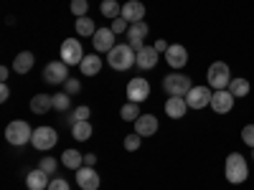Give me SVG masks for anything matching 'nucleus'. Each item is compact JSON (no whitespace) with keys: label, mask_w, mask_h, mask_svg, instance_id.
Wrapping results in <instances>:
<instances>
[{"label":"nucleus","mask_w":254,"mask_h":190,"mask_svg":"<svg viewBox=\"0 0 254 190\" xmlns=\"http://www.w3.org/2000/svg\"><path fill=\"white\" fill-rule=\"evenodd\" d=\"M224 175H226V180H229L231 185H242V183L249 178V165H247L244 155L231 152V155L226 157V165H224Z\"/></svg>","instance_id":"f257e3e1"},{"label":"nucleus","mask_w":254,"mask_h":190,"mask_svg":"<svg viewBox=\"0 0 254 190\" xmlns=\"http://www.w3.org/2000/svg\"><path fill=\"white\" fill-rule=\"evenodd\" d=\"M137 61V53L130 48V44H117L110 53H107V63L115 69V71H127L132 69Z\"/></svg>","instance_id":"f03ea898"},{"label":"nucleus","mask_w":254,"mask_h":190,"mask_svg":"<svg viewBox=\"0 0 254 190\" xmlns=\"http://www.w3.org/2000/svg\"><path fill=\"white\" fill-rule=\"evenodd\" d=\"M206 81H208V87L219 92V89H229V81H231V71H229V63L224 61H214L208 66L206 71Z\"/></svg>","instance_id":"7ed1b4c3"},{"label":"nucleus","mask_w":254,"mask_h":190,"mask_svg":"<svg viewBox=\"0 0 254 190\" xmlns=\"http://www.w3.org/2000/svg\"><path fill=\"white\" fill-rule=\"evenodd\" d=\"M163 89L168 96H186L190 89H193V81H190V76H183V74H168L163 79Z\"/></svg>","instance_id":"20e7f679"},{"label":"nucleus","mask_w":254,"mask_h":190,"mask_svg":"<svg viewBox=\"0 0 254 190\" xmlns=\"http://www.w3.org/2000/svg\"><path fill=\"white\" fill-rule=\"evenodd\" d=\"M5 140H8L10 144H15V147L31 142V140H33V130H31V124H28V122H23V119L10 122V124L5 127Z\"/></svg>","instance_id":"39448f33"},{"label":"nucleus","mask_w":254,"mask_h":190,"mask_svg":"<svg viewBox=\"0 0 254 190\" xmlns=\"http://www.w3.org/2000/svg\"><path fill=\"white\" fill-rule=\"evenodd\" d=\"M56 142H59V135H56L54 127H36V130H33V140H31V144L36 147V150L49 152L51 147H56Z\"/></svg>","instance_id":"423d86ee"},{"label":"nucleus","mask_w":254,"mask_h":190,"mask_svg":"<svg viewBox=\"0 0 254 190\" xmlns=\"http://www.w3.org/2000/svg\"><path fill=\"white\" fill-rule=\"evenodd\" d=\"M59 56H61V61L66 63V66H76V63H81L84 48H81V44H79V38H66V41H64Z\"/></svg>","instance_id":"0eeeda50"},{"label":"nucleus","mask_w":254,"mask_h":190,"mask_svg":"<svg viewBox=\"0 0 254 190\" xmlns=\"http://www.w3.org/2000/svg\"><path fill=\"white\" fill-rule=\"evenodd\" d=\"M147 96H150V84H147V79L135 76V79L127 81V99H130V101L142 104Z\"/></svg>","instance_id":"6e6552de"},{"label":"nucleus","mask_w":254,"mask_h":190,"mask_svg":"<svg viewBox=\"0 0 254 190\" xmlns=\"http://www.w3.org/2000/svg\"><path fill=\"white\" fill-rule=\"evenodd\" d=\"M211 96H214V92L208 87H193L186 94V104L188 109H203V107H211Z\"/></svg>","instance_id":"1a4fd4ad"},{"label":"nucleus","mask_w":254,"mask_h":190,"mask_svg":"<svg viewBox=\"0 0 254 190\" xmlns=\"http://www.w3.org/2000/svg\"><path fill=\"white\" fill-rule=\"evenodd\" d=\"M66 79H69V66L61 58L46 63V69H44V81L46 84H64Z\"/></svg>","instance_id":"9d476101"},{"label":"nucleus","mask_w":254,"mask_h":190,"mask_svg":"<svg viewBox=\"0 0 254 190\" xmlns=\"http://www.w3.org/2000/svg\"><path fill=\"white\" fill-rule=\"evenodd\" d=\"M115 38H117V33L112 31V28H97V33L92 36V41H94V51L97 53H110L117 44H115Z\"/></svg>","instance_id":"9b49d317"},{"label":"nucleus","mask_w":254,"mask_h":190,"mask_svg":"<svg viewBox=\"0 0 254 190\" xmlns=\"http://www.w3.org/2000/svg\"><path fill=\"white\" fill-rule=\"evenodd\" d=\"M211 109H214L216 114H226L234 109V96H231L229 89H219L214 92V96H211Z\"/></svg>","instance_id":"f8f14e48"},{"label":"nucleus","mask_w":254,"mask_h":190,"mask_svg":"<svg viewBox=\"0 0 254 190\" xmlns=\"http://www.w3.org/2000/svg\"><path fill=\"white\" fill-rule=\"evenodd\" d=\"M99 183H102V180H99V175H97L94 167L84 165V167H79V170H76V185H79L81 190H97Z\"/></svg>","instance_id":"ddd939ff"},{"label":"nucleus","mask_w":254,"mask_h":190,"mask_svg":"<svg viewBox=\"0 0 254 190\" xmlns=\"http://www.w3.org/2000/svg\"><path fill=\"white\" fill-rule=\"evenodd\" d=\"M165 61H168V66L171 69H183L186 63H188V51H186V46H181V44H173L171 48L165 51Z\"/></svg>","instance_id":"4468645a"},{"label":"nucleus","mask_w":254,"mask_h":190,"mask_svg":"<svg viewBox=\"0 0 254 190\" xmlns=\"http://www.w3.org/2000/svg\"><path fill=\"white\" fill-rule=\"evenodd\" d=\"M122 18L127 20V23H140V20L145 18V5L140 3V0H127V3L122 5Z\"/></svg>","instance_id":"2eb2a0df"},{"label":"nucleus","mask_w":254,"mask_h":190,"mask_svg":"<svg viewBox=\"0 0 254 190\" xmlns=\"http://www.w3.org/2000/svg\"><path fill=\"white\" fill-rule=\"evenodd\" d=\"M135 132H137L140 137H153V135L158 132V117H153V114H140L137 122H135Z\"/></svg>","instance_id":"dca6fc26"},{"label":"nucleus","mask_w":254,"mask_h":190,"mask_svg":"<svg viewBox=\"0 0 254 190\" xmlns=\"http://www.w3.org/2000/svg\"><path fill=\"white\" fill-rule=\"evenodd\" d=\"M26 185H28V190H49V185H51V175L44 173L41 167H36V170L28 173Z\"/></svg>","instance_id":"f3484780"},{"label":"nucleus","mask_w":254,"mask_h":190,"mask_svg":"<svg viewBox=\"0 0 254 190\" xmlns=\"http://www.w3.org/2000/svg\"><path fill=\"white\" fill-rule=\"evenodd\" d=\"M137 69H142V71H150V69H155L158 66V51H155V46H145L142 51H137Z\"/></svg>","instance_id":"a211bd4d"},{"label":"nucleus","mask_w":254,"mask_h":190,"mask_svg":"<svg viewBox=\"0 0 254 190\" xmlns=\"http://www.w3.org/2000/svg\"><path fill=\"white\" fill-rule=\"evenodd\" d=\"M188 112V104H186V96H168L165 101V114L171 117V119H181L186 117Z\"/></svg>","instance_id":"6ab92c4d"},{"label":"nucleus","mask_w":254,"mask_h":190,"mask_svg":"<svg viewBox=\"0 0 254 190\" xmlns=\"http://www.w3.org/2000/svg\"><path fill=\"white\" fill-rule=\"evenodd\" d=\"M99 69H102V58L97 56V51H94L92 56H84L81 63H79V71H81L84 76H97Z\"/></svg>","instance_id":"aec40b11"},{"label":"nucleus","mask_w":254,"mask_h":190,"mask_svg":"<svg viewBox=\"0 0 254 190\" xmlns=\"http://www.w3.org/2000/svg\"><path fill=\"white\" fill-rule=\"evenodd\" d=\"M33 61H36V56L31 51H20L15 56V61H13V71L15 74H28L33 69Z\"/></svg>","instance_id":"412c9836"},{"label":"nucleus","mask_w":254,"mask_h":190,"mask_svg":"<svg viewBox=\"0 0 254 190\" xmlns=\"http://www.w3.org/2000/svg\"><path fill=\"white\" fill-rule=\"evenodd\" d=\"M54 109V96H49V94H36L33 99H31V112L33 114H46V112H51Z\"/></svg>","instance_id":"4be33fe9"},{"label":"nucleus","mask_w":254,"mask_h":190,"mask_svg":"<svg viewBox=\"0 0 254 190\" xmlns=\"http://www.w3.org/2000/svg\"><path fill=\"white\" fill-rule=\"evenodd\" d=\"M249 89H252V84H249L244 76H237V79H231V81H229V92H231V96H234V99L247 96Z\"/></svg>","instance_id":"5701e85b"},{"label":"nucleus","mask_w":254,"mask_h":190,"mask_svg":"<svg viewBox=\"0 0 254 190\" xmlns=\"http://www.w3.org/2000/svg\"><path fill=\"white\" fill-rule=\"evenodd\" d=\"M61 165L69 167V170H79V167H84V155L76 152V150H64L61 155Z\"/></svg>","instance_id":"b1692460"},{"label":"nucleus","mask_w":254,"mask_h":190,"mask_svg":"<svg viewBox=\"0 0 254 190\" xmlns=\"http://www.w3.org/2000/svg\"><path fill=\"white\" fill-rule=\"evenodd\" d=\"M71 135H74V140H79V142H87V140L92 137V124H89V119L71 124Z\"/></svg>","instance_id":"393cba45"},{"label":"nucleus","mask_w":254,"mask_h":190,"mask_svg":"<svg viewBox=\"0 0 254 190\" xmlns=\"http://www.w3.org/2000/svg\"><path fill=\"white\" fill-rule=\"evenodd\" d=\"M74 28H76V36H94V33H97V28H94V20H92L89 15H81V18H76Z\"/></svg>","instance_id":"a878e982"},{"label":"nucleus","mask_w":254,"mask_h":190,"mask_svg":"<svg viewBox=\"0 0 254 190\" xmlns=\"http://www.w3.org/2000/svg\"><path fill=\"white\" fill-rule=\"evenodd\" d=\"M99 10H102L104 18H112V20L122 15V5L117 3V0H102V3H99Z\"/></svg>","instance_id":"bb28decb"},{"label":"nucleus","mask_w":254,"mask_h":190,"mask_svg":"<svg viewBox=\"0 0 254 190\" xmlns=\"http://www.w3.org/2000/svg\"><path fill=\"white\" fill-rule=\"evenodd\" d=\"M120 117H122L125 122H137V117H140V104H135V101H127L125 107L120 109Z\"/></svg>","instance_id":"cd10ccee"},{"label":"nucleus","mask_w":254,"mask_h":190,"mask_svg":"<svg viewBox=\"0 0 254 190\" xmlns=\"http://www.w3.org/2000/svg\"><path fill=\"white\" fill-rule=\"evenodd\" d=\"M147 31H150V28H147V23H145V20H140V23H132L130 28H127V38H145L147 36Z\"/></svg>","instance_id":"c85d7f7f"},{"label":"nucleus","mask_w":254,"mask_h":190,"mask_svg":"<svg viewBox=\"0 0 254 190\" xmlns=\"http://www.w3.org/2000/svg\"><path fill=\"white\" fill-rule=\"evenodd\" d=\"M69 107H71V96H69L66 92L54 96V109H56V112H69Z\"/></svg>","instance_id":"c756f323"},{"label":"nucleus","mask_w":254,"mask_h":190,"mask_svg":"<svg viewBox=\"0 0 254 190\" xmlns=\"http://www.w3.org/2000/svg\"><path fill=\"white\" fill-rule=\"evenodd\" d=\"M140 144H142V137H140L137 132L125 137V150H127V152H135V150H140Z\"/></svg>","instance_id":"7c9ffc66"},{"label":"nucleus","mask_w":254,"mask_h":190,"mask_svg":"<svg viewBox=\"0 0 254 190\" xmlns=\"http://www.w3.org/2000/svg\"><path fill=\"white\" fill-rule=\"evenodd\" d=\"M89 114H92V112H89V107H76V109L69 114V122H71V124L84 122V119H89Z\"/></svg>","instance_id":"2f4dec72"},{"label":"nucleus","mask_w":254,"mask_h":190,"mask_svg":"<svg viewBox=\"0 0 254 190\" xmlns=\"http://www.w3.org/2000/svg\"><path fill=\"white\" fill-rule=\"evenodd\" d=\"M87 10H89V0H71V13L76 18L87 15Z\"/></svg>","instance_id":"473e14b6"},{"label":"nucleus","mask_w":254,"mask_h":190,"mask_svg":"<svg viewBox=\"0 0 254 190\" xmlns=\"http://www.w3.org/2000/svg\"><path fill=\"white\" fill-rule=\"evenodd\" d=\"M41 170H44V173H49L51 178H56V160L54 157H41Z\"/></svg>","instance_id":"72a5a7b5"},{"label":"nucleus","mask_w":254,"mask_h":190,"mask_svg":"<svg viewBox=\"0 0 254 190\" xmlns=\"http://www.w3.org/2000/svg\"><path fill=\"white\" fill-rule=\"evenodd\" d=\"M242 142L254 147V124H244L242 127Z\"/></svg>","instance_id":"f704fd0d"},{"label":"nucleus","mask_w":254,"mask_h":190,"mask_svg":"<svg viewBox=\"0 0 254 190\" xmlns=\"http://www.w3.org/2000/svg\"><path fill=\"white\" fill-rule=\"evenodd\" d=\"M64 92H66L69 96H71V94H79V92H81V84H79L76 79H66V81H64Z\"/></svg>","instance_id":"c9c22d12"},{"label":"nucleus","mask_w":254,"mask_h":190,"mask_svg":"<svg viewBox=\"0 0 254 190\" xmlns=\"http://www.w3.org/2000/svg\"><path fill=\"white\" fill-rule=\"evenodd\" d=\"M49 190H71V185L66 183V180H64V178H51V185H49Z\"/></svg>","instance_id":"e433bc0d"},{"label":"nucleus","mask_w":254,"mask_h":190,"mask_svg":"<svg viewBox=\"0 0 254 190\" xmlns=\"http://www.w3.org/2000/svg\"><path fill=\"white\" fill-rule=\"evenodd\" d=\"M110 28H112L115 33H125L127 28H130V23H127V20L120 15V18H115V20H112V26H110Z\"/></svg>","instance_id":"4c0bfd02"},{"label":"nucleus","mask_w":254,"mask_h":190,"mask_svg":"<svg viewBox=\"0 0 254 190\" xmlns=\"http://www.w3.org/2000/svg\"><path fill=\"white\" fill-rule=\"evenodd\" d=\"M84 165H87V167H94V165H97V155H94V152L84 155Z\"/></svg>","instance_id":"58836bf2"},{"label":"nucleus","mask_w":254,"mask_h":190,"mask_svg":"<svg viewBox=\"0 0 254 190\" xmlns=\"http://www.w3.org/2000/svg\"><path fill=\"white\" fill-rule=\"evenodd\" d=\"M8 99H10V89L3 84V87H0V101H8Z\"/></svg>","instance_id":"ea45409f"},{"label":"nucleus","mask_w":254,"mask_h":190,"mask_svg":"<svg viewBox=\"0 0 254 190\" xmlns=\"http://www.w3.org/2000/svg\"><path fill=\"white\" fill-rule=\"evenodd\" d=\"M168 48H171V44H165V41H158V44H155V51L158 53H165Z\"/></svg>","instance_id":"a19ab883"},{"label":"nucleus","mask_w":254,"mask_h":190,"mask_svg":"<svg viewBox=\"0 0 254 190\" xmlns=\"http://www.w3.org/2000/svg\"><path fill=\"white\" fill-rule=\"evenodd\" d=\"M0 79H3V84L10 79V69H8V66H3V69H0Z\"/></svg>","instance_id":"79ce46f5"},{"label":"nucleus","mask_w":254,"mask_h":190,"mask_svg":"<svg viewBox=\"0 0 254 190\" xmlns=\"http://www.w3.org/2000/svg\"><path fill=\"white\" fill-rule=\"evenodd\" d=\"M252 157H254V147H252Z\"/></svg>","instance_id":"37998d69"}]
</instances>
